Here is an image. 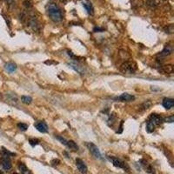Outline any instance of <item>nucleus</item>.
Returning a JSON list of instances; mask_svg holds the SVG:
<instances>
[{
	"label": "nucleus",
	"mask_w": 174,
	"mask_h": 174,
	"mask_svg": "<svg viewBox=\"0 0 174 174\" xmlns=\"http://www.w3.org/2000/svg\"><path fill=\"white\" fill-rule=\"evenodd\" d=\"M17 127L19 128V130L24 132V131H26L28 129V125H26L24 123H18L17 124Z\"/></svg>",
	"instance_id": "6ab92c4d"
},
{
	"label": "nucleus",
	"mask_w": 174,
	"mask_h": 174,
	"mask_svg": "<svg viewBox=\"0 0 174 174\" xmlns=\"http://www.w3.org/2000/svg\"><path fill=\"white\" fill-rule=\"evenodd\" d=\"M21 101L24 103V104H26V105H29L31 103L32 101V98L29 96H22L21 97Z\"/></svg>",
	"instance_id": "a211bd4d"
},
{
	"label": "nucleus",
	"mask_w": 174,
	"mask_h": 174,
	"mask_svg": "<svg viewBox=\"0 0 174 174\" xmlns=\"http://www.w3.org/2000/svg\"><path fill=\"white\" fill-rule=\"evenodd\" d=\"M76 166L81 173L85 174L87 173V166L82 159H76Z\"/></svg>",
	"instance_id": "39448f33"
},
{
	"label": "nucleus",
	"mask_w": 174,
	"mask_h": 174,
	"mask_svg": "<svg viewBox=\"0 0 174 174\" xmlns=\"http://www.w3.org/2000/svg\"><path fill=\"white\" fill-rule=\"evenodd\" d=\"M163 106L166 109V110H170L173 107L174 105V100L173 98H164L163 103H162Z\"/></svg>",
	"instance_id": "9d476101"
},
{
	"label": "nucleus",
	"mask_w": 174,
	"mask_h": 174,
	"mask_svg": "<svg viewBox=\"0 0 174 174\" xmlns=\"http://www.w3.org/2000/svg\"><path fill=\"white\" fill-rule=\"evenodd\" d=\"M137 64L133 61H126L120 66V71L125 74H132L137 71Z\"/></svg>",
	"instance_id": "f03ea898"
},
{
	"label": "nucleus",
	"mask_w": 174,
	"mask_h": 174,
	"mask_svg": "<svg viewBox=\"0 0 174 174\" xmlns=\"http://www.w3.org/2000/svg\"><path fill=\"white\" fill-rule=\"evenodd\" d=\"M174 69L173 64H166V65H163L159 70V71L161 73V74H171L173 72Z\"/></svg>",
	"instance_id": "423d86ee"
},
{
	"label": "nucleus",
	"mask_w": 174,
	"mask_h": 174,
	"mask_svg": "<svg viewBox=\"0 0 174 174\" xmlns=\"http://www.w3.org/2000/svg\"><path fill=\"white\" fill-rule=\"evenodd\" d=\"M35 127L38 132H40L42 133H45L48 132V126H47L46 123H44V122H37L35 124Z\"/></svg>",
	"instance_id": "0eeeda50"
},
{
	"label": "nucleus",
	"mask_w": 174,
	"mask_h": 174,
	"mask_svg": "<svg viewBox=\"0 0 174 174\" xmlns=\"http://www.w3.org/2000/svg\"><path fill=\"white\" fill-rule=\"evenodd\" d=\"M173 46L172 45H167V46H166L165 47V49L159 54V56H169V55H171L172 53H173Z\"/></svg>",
	"instance_id": "ddd939ff"
},
{
	"label": "nucleus",
	"mask_w": 174,
	"mask_h": 174,
	"mask_svg": "<svg viewBox=\"0 0 174 174\" xmlns=\"http://www.w3.org/2000/svg\"><path fill=\"white\" fill-rule=\"evenodd\" d=\"M2 166L5 170H10L11 168V161L9 157L3 156L2 158Z\"/></svg>",
	"instance_id": "6e6552de"
},
{
	"label": "nucleus",
	"mask_w": 174,
	"mask_h": 174,
	"mask_svg": "<svg viewBox=\"0 0 174 174\" xmlns=\"http://www.w3.org/2000/svg\"><path fill=\"white\" fill-rule=\"evenodd\" d=\"M108 159L113 164L114 166L116 167H119V168H122L124 170H128V166L120 159H119L118 158H115V157H108Z\"/></svg>",
	"instance_id": "20e7f679"
},
{
	"label": "nucleus",
	"mask_w": 174,
	"mask_h": 174,
	"mask_svg": "<svg viewBox=\"0 0 174 174\" xmlns=\"http://www.w3.org/2000/svg\"><path fill=\"white\" fill-rule=\"evenodd\" d=\"M67 147L70 148V149L72 150V151H75V152L78 150V146H77V144H76L73 140H69V141L67 142Z\"/></svg>",
	"instance_id": "2eb2a0df"
},
{
	"label": "nucleus",
	"mask_w": 174,
	"mask_h": 174,
	"mask_svg": "<svg viewBox=\"0 0 174 174\" xmlns=\"http://www.w3.org/2000/svg\"><path fill=\"white\" fill-rule=\"evenodd\" d=\"M0 174H3V173L2 171H0Z\"/></svg>",
	"instance_id": "bb28decb"
},
{
	"label": "nucleus",
	"mask_w": 174,
	"mask_h": 174,
	"mask_svg": "<svg viewBox=\"0 0 174 174\" xmlns=\"http://www.w3.org/2000/svg\"><path fill=\"white\" fill-rule=\"evenodd\" d=\"M150 119H151V121L154 125H160L162 123V121H163V119L159 115H158V114H152L151 117H150Z\"/></svg>",
	"instance_id": "f8f14e48"
},
{
	"label": "nucleus",
	"mask_w": 174,
	"mask_h": 174,
	"mask_svg": "<svg viewBox=\"0 0 174 174\" xmlns=\"http://www.w3.org/2000/svg\"><path fill=\"white\" fill-rule=\"evenodd\" d=\"M46 11L50 18L54 22H60L63 18L60 8L54 3H51L46 5Z\"/></svg>",
	"instance_id": "f257e3e1"
},
{
	"label": "nucleus",
	"mask_w": 174,
	"mask_h": 174,
	"mask_svg": "<svg viewBox=\"0 0 174 174\" xmlns=\"http://www.w3.org/2000/svg\"><path fill=\"white\" fill-rule=\"evenodd\" d=\"M29 143H30L31 146H37V145L39 144V140L37 139H31L29 140Z\"/></svg>",
	"instance_id": "412c9836"
},
{
	"label": "nucleus",
	"mask_w": 174,
	"mask_h": 174,
	"mask_svg": "<svg viewBox=\"0 0 174 174\" xmlns=\"http://www.w3.org/2000/svg\"><path fill=\"white\" fill-rule=\"evenodd\" d=\"M5 70L9 72H13L17 70V64L14 63H8L5 64Z\"/></svg>",
	"instance_id": "4468645a"
},
{
	"label": "nucleus",
	"mask_w": 174,
	"mask_h": 174,
	"mask_svg": "<svg viewBox=\"0 0 174 174\" xmlns=\"http://www.w3.org/2000/svg\"><path fill=\"white\" fill-rule=\"evenodd\" d=\"M56 139H57L58 140H59L63 145H64V146H67V142H68V140H66L64 138H63V137H61V136H56Z\"/></svg>",
	"instance_id": "aec40b11"
},
{
	"label": "nucleus",
	"mask_w": 174,
	"mask_h": 174,
	"mask_svg": "<svg viewBox=\"0 0 174 174\" xmlns=\"http://www.w3.org/2000/svg\"><path fill=\"white\" fill-rule=\"evenodd\" d=\"M18 169L21 172L22 174H29V170L26 167V166L24 163H19L18 164Z\"/></svg>",
	"instance_id": "dca6fc26"
},
{
	"label": "nucleus",
	"mask_w": 174,
	"mask_h": 174,
	"mask_svg": "<svg viewBox=\"0 0 174 174\" xmlns=\"http://www.w3.org/2000/svg\"><path fill=\"white\" fill-rule=\"evenodd\" d=\"M82 3H83V6L86 10V11H87L88 14H90V15H93L94 14L93 6H92V4L90 2H88V1H83Z\"/></svg>",
	"instance_id": "1a4fd4ad"
},
{
	"label": "nucleus",
	"mask_w": 174,
	"mask_h": 174,
	"mask_svg": "<svg viewBox=\"0 0 174 174\" xmlns=\"http://www.w3.org/2000/svg\"><path fill=\"white\" fill-rule=\"evenodd\" d=\"M165 120H166V122H168V123H173V122H174V116L173 115H172V116H170V117L166 118Z\"/></svg>",
	"instance_id": "4be33fe9"
},
{
	"label": "nucleus",
	"mask_w": 174,
	"mask_h": 174,
	"mask_svg": "<svg viewBox=\"0 0 174 174\" xmlns=\"http://www.w3.org/2000/svg\"><path fill=\"white\" fill-rule=\"evenodd\" d=\"M93 31H94L95 32H102V31H104V29H103V28H100V27H95V28L93 29Z\"/></svg>",
	"instance_id": "5701e85b"
},
{
	"label": "nucleus",
	"mask_w": 174,
	"mask_h": 174,
	"mask_svg": "<svg viewBox=\"0 0 174 174\" xmlns=\"http://www.w3.org/2000/svg\"><path fill=\"white\" fill-rule=\"evenodd\" d=\"M134 98H135L134 96H132V95H131V94H128V93H123V94H121V95L118 98V99H119V100H121V101H125V102L132 101V100H133Z\"/></svg>",
	"instance_id": "9b49d317"
},
{
	"label": "nucleus",
	"mask_w": 174,
	"mask_h": 174,
	"mask_svg": "<svg viewBox=\"0 0 174 174\" xmlns=\"http://www.w3.org/2000/svg\"><path fill=\"white\" fill-rule=\"evenodd\" d=\"M13 0H5V2H7V3H11Z\"/></svg>",
	"instance_id": "a878e982"
},
{
	"label": "nucleus",
	"mask_w": 174,
	"mask_h": 174,
	"mask_svg": "<svg viewBox=\"0 0 174 174\" xmlns=\"http://www.w3.org/2000/svg\"><path fill=\"white\" fill-rule=\"evenodd\" d=\"M86 146L87 148L89 149L90 153L96 158V159H102V155H101V153L100 151L98 150V146L96 145H94L93 143L92 142H89L86 144Z\"/></svg>",
	"instance_id": "7ed1b4c3"
},
{
	"label": "nucleus",
	"mask_w": 174,
	"mask_h": 174,
	"mask_svg": "<svg viewBox=\"0 0 174 174\" xmlns=\"http://www.w3.org/2000/svg\"><path fill=\"white\" fill-rule=\"evenodd\" d=\"M154 129H155V125L151 120L148 121L147 124H146V131L148 132H153L154 131Z\"/></svg>",
	"instance_id": "f3484780"
},
{
	"label": "nucleus",
	"mask_w": 174,
	"mask_h": 174,
	"mask_svg": "<svg viewBox=\"0 0 174 174\" xmlns=\"http://www.w3.org/2000/svg\"><path fill=\"white\" fill-rule=\"evenodd\" d=\"M59 160L58 159H53L52 161H51V164L53 165V166H55V165H58L59 164Z\"/></svg>",
	"instance_id": "393cba45"
},
{
	"label": "nucleus",
	"mask_w": 174,
	"mask_h": 174,
	"mask_svg": "<svg viewBox=\"0 0 174 174\" xmlns=\"http://www.w3.org/2000/svg\"><path fill=\"white\" fill-rule=\"evenodd\" d=\"M147 3H148L149 5H151L152 7H153V6H155V5H156V3H155V1H154V0H148V1H147Z\"/></svg>",
	"instance_id": "b1692460"
}]
</instances>
